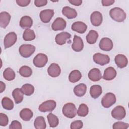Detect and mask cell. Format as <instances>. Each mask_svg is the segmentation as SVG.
Returning a JSON list of instances; mask_svg holds the SVG:
<instances>
[{
	"label": "cell",
	"mask_w": 129,
	"mask_h": 129,
	"mask_svg": "<svg viewBox=\"0 0 129 129\" xmlns=\"http://www.w3.org/2000/svg\"><path fill=\"white\" fill-rule=\"evenodd\" d=\"M3 75L4 79L9 81L13 80L16 77L15 72L10 68H6L3 72Z\"/></svg>",
	"instance_id": "32"
},
{
	"label": "cell",
	"mask_w": 129,
	"mask_h": 129,
	"mask_svg": "<svg viewBox=\"0 0 129 129\" xmlns=\"http://www.w3.org/2000/svg\"><path fill=\"white\" fill-rule=\"evenodd\" d=\"M62 111L63 114L67 118H73L77 114V111L75 105L71 102L67 103L63 106Z\"/></svg>",
	"instance_id": "2"
},
{
	"label": "cell",
	"mask_w": 129,
	"mask_h": 129,
	"mask_svg": "<svg viewBox=\"0 0 129 129\" xmlns=\"http://www.w3.org/2000/svg\"><path fill=\"white\" fill-rule=\"evenodd\" d=\"M109 15L112 19L117 22H123L126 18L125 12L118 7L111 9L109 11Z\"/></svg>",
	"instance_id": "1"
},
{
	"label": "cell",
	"mask_w": 129,
	"mask_h": 129,
	"mask_svg": "<svg viewBox=\"0 0 129 129\" xmlns=\"http://www.w3.org/2000/svg\"><path fill=\"white\" fill-rule=\"evenodd\" d=\"M6 88V85L2 81L0 82V93H2L3 91H5Z\"/></svg>",
	"instance_id": "46"
},
{
	"label": "cell",
	"mask_w": 129,
	"mask_h": 129,
	"mask_svg": "<svg viewBox=\"0 0 129 129\" xmlns=\"http://www.w3.org/2000/svg\"><path fill=\"white\" fill-rule=\"evenodd\" d=\"M56 106V103L54 100H48L43 102L39 105L38 110L42 112L52 111L55 109Z\"/></svg>",
	"instance_id": "5"
},
{
	"label": "cell",
	"mask_w": 129,
	"mask_h": 129,
	"mask_svg": "<svg viewBox=\"0 0 129 129\" xmlns=\"http://www.w3.org/2000/svg\"><path fill=\"white\" fill-rule=\"evenodd\" d=\"M47 73L50 77L55 78L59 76L60 74L61 69L57 63H52L48 68Z\"/></svg>",
	"instance_id": "14"
},
{
	"label": "cell",
	"mask_w": 129,
	"mask_h": 129,
	"mask_svg": "<svg viewBox=\"0 0 129 129\" xmlns=\"http://www.w3.org/2000/svg\"><path fill=\"white\" fill-rule=\"evenodd\" d=\"M128 127V124L122 121H118L115 122L112 126V128L114 129H126Z\"/></svg>",
	"instance_id": "38"
},
{
	"label": "cell",
	"mask_w": 129,
	"mask_h": 129,
	"mask_svg": "<svg viewBox=\"0 0 129 129\" xmlns=\"http://www.w3.org/2000/svg\"><path fill=\"white\" fill-rule=\"evenodd\" d=\"M11 20V15L7 12H2L0 13V26L5 29L9 24Z\"/></svg>",
	"instance_id": "22"
},
{
	"label": "cell",
	"mask_w": 129,
	"mask_h": 129,
	"mask_svg": "<svg viewBox=\"0 0 129 129\" xmlns=\"http://www.w3.org/2000/svg\"><path fill=\"white\" fill-rule=\"evenodd\" d=\"M82 77L81 72L77 70H74L71 72L69 75V80L71 83H76L79 81Z\"/></svg>",
	"instance_id": "28"
},
{
	"label": "cell",
	"mask_w": 129,
	"mask_h": 129,
	"mask_svg": "<svg viewBox=\"0 0 129 129\" xmlns=\"http://www.w3.org/2000/svg\"><path fill=\"white\" fill-rule=\"evenodd\" d=\"M35 47L31 44H22L19 48L20 54L24 58L30 57L34 52Z\"/></svg>",
	"instance_id": "3"
},
{
	"label": "cell",
	"mask_w": 129,
	"mask_h": 129,
	"mask_svg": "<svg viewBox=\"0 0 129 129\" xmlns=\"http://www.w3.org/2000/svg\"><path fill=\"white\" fill-rule=\"evenodd\" d=\"M71 37V35L67 32H62L57 34L55 37V42L59 45H62L66 42L67 39Z\"/></svg>",
	"instance_id": "16"
},
{
	"label": "cell",
	"mask_w": 129,
	"mask_h": 129,
	"mask_svg": "<svg viewBox=\"0 0 129 129\" xmlns=\"http://www.w3.org/2000/svg\"><path fill=\"white\" fill-rule=\"evenodd\" d=\"M12 96L14 98L15 102L17 104L21 103L24 98V94L20 88H16L12 92Z\"/></svg>",
	"instance_id": "25"
},
{
	"label": "cell",
	"mask_w": 129,
	"mask_h": 129,
	"mask_svg": "<svg viewBox=\"0 0 129 129\" xmlns=\"http://www.w3.org/2000/svg\"><path fill=\"white\" fill-rule=\"evenodd\" d=\"M66 22L62 18H57L51 25V28L54 31H61L66 27Z\"/></svg>",
	"instance_id": "12"
},
{
	"label": "cell",
	"mask_w": 129,
	"mask_h": 129,
	"mask_svg": "<svg viewBox=\"0 0 129 129\" xmlns=\"http://www.w3.org/2000/svg\"><path fill=\"white\" fill-rule=\"evenodd\" d=\"M21 90L24 95L29 96L33 94L34 87L30 84H25L22 86Z\"/></svg>",
	"instance_id": "35"
},
{
	"label": "cell",
	"mask_w": 129,
	"mask_h": 129,
	"mask_svg": "<svg viewBox=\"0 0 129 129\" xmlns=\"http://www.w3.org/2000/svg\"><path fill=\"white\" fill-rule=\"evenodd\" d=\"M126 115V111L125 108L121 106L118 105L114 107L111 111V116L113 118L120 120L123 119Z\"/></svg>",
	"instance_id": "6"
},
{
	"label": "cell",
	"mask_w": 129,
	"mask_h": 129,
	"mask_svg": "<svg viewBox=\"0 0 129 129\" xmlns=\"http://www.w3.org/2000/svg\"><path fill=\"white\" fill-rule=\"evenodd\" d=\"M16 3L18 5L21 7H26L29 5L31 2L30 0H16Z\"/></svg>",
	"instance_id": "42"
},
{
	"label": "cell",
	"mask_w": 129,
	"mask_h": 129,
	"mask_svg": "<svg viewBox=\"0 0 129 129\" xmlns=\"http://www.w3.org/2000/svg\"><path fill=\"white\" fill-rule=\"evenodd\" d=\"M113 46V43L112 41L109 38L103 37L102 38L99 43V48L105 51H110Z\"/></svg>",
	"instance_id": "11"
},
{
	"label": "cell",
	"mask_w": 129,
	"mask_h": 129,
	"mask_svg": "<svg viewBox=\"0 0 129 129\" xmlns=\"http://www.w3.org/2000/svg\"><path fill=\"white\" fill-rule=\"evenodd\" d=\"M54 12L52 9H45L40 12L39 17L40 20L44 23H49L54 15Z\"/></svg>",
	"instance_id": "10"
},
{
	"label": "cell",
	"mask_w": 129,
	"mask_h": 129,
	"mask_svg": "<svg viewBox=\"0 0 129 129\" xmlns=\"http://www.w3.org/2000/svg\"><path fill=\"white\" fill-rule=\"evenodd\" d=\"M9 119L7 115L3 113H0V125L2 126H6L8 125Z\"/></svg>",
	"instance_id": "39"
},
{
	"label": "cell",
	"mask_w": 129,
	"mask_h": 129,
	"mask_svg": "<svg viewBox=\"0 0 129 129\" xmlns=\"http://www.w3.org/2000/svg\"><path fill=\"white\" fill-rule=\"evenodd\" d=\"M19 74L23 77L28 78L32 75V70L30 67L27 66H23L20 68Z\"/></svg>",
	"instance_id": "34"
},
{
	"label": "cell",
	"mask_w": 129,
	"mask_h": 129,
	"mask_svg": "<svg viewBox=\"0 0 129 129\" xmlns=\"http://www.w3.org/2000/svg\"><path fill=\"white\" fill-rule=\"evenodd\" d=\"M34 125L36 129H45L46 127V124L43 116L37 117L34 121Z\"/></svg>",
	"instance_id": "30"
},
{
	"label": "cell",
	"mask_w": 129,
	"mask_h": 129,
	"mask_svg": "<svg viewBox=\"0 0 129 129\" xmlns=\"http://www.w3.org/2000/svg\"><path fill=\"white\" fill-rule=\"evenodd\" d=\"M89 79L93 82L99 81L102 78L101 73L99 69L97 68H93L91 69L88 73Z\"/></svg>",
	"instance_id": "21"
},
{
	"label": "cell",
	"mask_w": 129,
	"mask_h": 129,
	"mask_svg": "<svg viewBox=\"0 0 129 129\" xmlns=\"http://www.w3.org/2000/svg\"><path fill=\"white\" fill-rule=\"evenodd\" d=\"M71 29L73 31L77 32L79 33H84L87 29V25L83 22L77 21L74 22L71 26Z\"/></svg>",
	"instance_id": "18"
},
{
	"label": "cell",
	"mask_w": 129,
	"mask_h": 129,
	"mask_svg": "<svg viewBox=\"0 0 129 129\" xmlns=\"http://www.w3.org/2000/svg\"><path fill=\"white\" fill-rule=\"evenodd\" d=\"M114 61L116 66L120 69L126 67L128 64L127 57L122 54H118L116 55L114 58Z\"/></svg>",
	"instance_id": "19"
},
{
	"label": "cell",
	"mask_w": 129,
	"mask_h": 129,
	"mask_svg": "<svg viewBox=\"0 0 129 129\" xmlns=\"http://www.w3.org/2000/svg\"><path fill=\"white\" fill-rule=\"evenodd\" d=\"M62 13L69 19L75 18L77 16V12L76 10L68 6H65L62 8Z\"/></svg>",
	"instance_id": "23"
},
{
	"label": "cell",
	"mask_w": 129,
	"mask_h": 129,
	"mask_svg": "<svg viewBox=\"0 0 129 129\" xmlns=\"http://www.w3.org/2000/svg\"><path fill=\"white\" fill-rule=\"evenodd\" d=\"M114 2V0H102L101 3L103 6H109L112 5Z\"/></svg>",
	"instance_id": "44"
},
{
	"label": "cell",
	"mask_w": 129,
	"mask_h": 129,
	"mask_svg": "<svg viewBox=\"0 0 129 129\" xmlns=\"http://www.w3.org/2000/svg\"><path fill=\"white\" fill-rule=\"evenodd\" d=\"M48 61L47 55L44 53H38L33 60V64L37 68H42L44 67Z\"/></svg>",
	"instance_id": "8"
},
{
	"label": "cell",
	"mask_w": 129,
	"mask_h": 129,
	"mask_svg": "<svg viewBox=\"0 0 129 129\" xmlns=\"http://www.w3.org/2000/svg\"><path fill=\"white\" fill-rule=\"evenodd\" d=\"M83 123L81 120H78L73 121L70 125L71 129H80L83 127Z\"/></svg>",
	"instance_id": "40"
},
{
	"label": "cell",
	"mask_w": 129,
	"mask_h": 129,
	"mask_svg": "<svg viewBox=\"0 0 129 129\" xmlns=\"http://www.w3.org/2000/svg\"><path fill=\"white\" fill-rule=\"evenodd\" d=\"M94 61L100 66H104L108 64L110 61V58L108 55L100 53H96L93 55Z\"/></svg>",
	"instance_id": "9"
},
{
	"label": "cell",
	"mask_w": 129,
	"mask_h": 129,
	"mask_svg": "<svg viewBox=\"0 0 129 129\" xmlns=\"http://www.w3.org/2000/svg\"><path fill=\"white\" fill-rule=\"evenodd\" d=\"M98 37V34L97 31L91 30L86 36V40L89 44H93L96 42Z\"/></svg>",
	"instance_id": "29"
},
{
	"label": "cell",
	"mask_w": 129,
	"mask_h": 129,
	"mask_svg": "<svg viewBox=\"0 0 129 129\" xmlns=\"http://www.w3.org/2000/svg\"><path fill=\"white\" fill-rule=\"evenodd\" d=\"M17 36L14 32L8 33L4 39V45L5 49L12 46L17 41Z\"/></svg>",
	"instance_id": "7"
},
{
	"label": "cell",
	"mask_w": 129,
	"mask_h": 129,
	"mask_svg": "<svg viewBox=\"0 0 129 129\" xmlns=\"http://www.w3.org/2000/svg\"><path fill=\"white\" fill-rule=\"evenodd\" d=\"M68 1L70 3L76 6H80L82 3V0H69Z\"/></svg>",
	"instance_id": "45"
},
{
	"label": "cell",
	"mask_w": 129,
	"mask_h": 129,
	"mask_svg": "<svg viewBox=\"0 0 129 129\" xmlns=\"http://www.w3.org/2000/svg\"><path fill=\"white\" fill-rule=\"evenodd\" d=\"M102 15L101 13L98 11H94L90 16V20L92 24L96 27L99 26L102 22Z\"/></svg>",
	"instance_id": "15"
},
{
	"label": "cell",
	"mask_w": 129,
	"mask_h": 129,
	"mask_svg": "<svg viewBox=\"0 0 129 129\" xmlns=\"http://www.w3.org/2000/svg\"><path fill=\"white\" fill-rule=\"evenodd\" d=\"M2 105L3 107L8 110H11L14 108V103L9 97H5L2 99Z\"/></svg>",
	"instance_id": "33"
},
{
	"label": "cell",
	"mask_w": 129,
	"mask_h": 129,
	"mask_svg": "<svg viewBox=\"0 0 129 129\" xmlns=\"http://www.w3.org/2000/svg\"><path fill=\"white\" fill-rule=\"evenodd\" d=\"M35 34L31 29L26 30L23 34V38L25 41H31L35 38Z\"/></svg>",
	"instance_id": "37"
},
{
	"label": "cell",
	"mask_w": 129,
	"mask_h": 129,
	"mask_svg": "<svg viewBox=\"0 0 129 129\" xmlns=\"http://www.w3.org/2000/svg\"><path fill=\"white\" fill-rule=\"evenodd\" d=\"M20 26L24 29H30L32 26L33 20L32 18L28 16H25L21 18L20 23Z\"/></svg>",
	"instance_id": "20"
},
{
	"label": "cell",
	"mask_w": 129,
	"mask_h": 129,
	"mask_svg": "<svg viewBox=\"0 0 129 129\" xmlns=\"http://www.w3.org/2000/svg\"><path fill=\"white\" fill-rule=\"evenodd\" d=\"M87 86L85 84L81 83L76 85L74 88V93L77 97H82L86 93Z\"/></svg>",
	"instance_id": "24"
},
{
	"label": "cell",
	"mask_w": 129,
	"mask_h": 129,
	"mask_svg": "<svg viewBox=\"0 0 129 129\" xmlns=\"http://www.w3.org/2000/svg\"><path fill=\"white\" fill-rule=\"evenodd\" d=\"M117 73L115 69L112 67H109L104 70L102 78L105 80L110 81L114 79Z\"/></svg>",
	"instance_id": "17"
},
{
	"label": "cell",
	"mask_w": 129,
	"mask_h": 129,
	"mask_svg": "<svg viewBox=\"0 0 129 129\" xmlns=\"http://www.w3.org/2000/svg\"><path fill=\"white\" fill-rule=\"evenodd\" d=\"M116 101L115 95L112 93H106L101 99V104L104 108H109L114 104Z\"/></svg>",
	"instance_id": "4"
},
{
	"label": "cell",
	"mask_w": 129,
	"mask_h": 129,
	"mask_svg": "<svg viewBox=\"0 0 129 129\" xmlns=\"http://www.w3.org/2000/svg\"><path fill=\"white\" fill-rule=\"evenodd\" d=\"M89 113V109L86 104L82 103L79 105L77 110V114L81 117H85L88 115Z\"/></svg>",
	"instance_id": "36"
},
{
	"label": "cell",
	"mask_w": 129,
	"mask_h": 129,
	"mask_svg": "<svg viewBox=\"0 0 129 129\" xmlns=\"http://www.w3.org/2000/svg\"><path fill=\"white\" fill-rule=\"evenodd\" d=\"M22 128L21 123L18 120H13L9 126L10 129H21Z\"/></svg>",
	"instance_id": "41"
},
{
	"label": "cell",
	"mask_w": 129,
	"mask_h": 129,
	"mask_svg": "<svg viewBox=\"0 0 129 129\" xmlns=\"http://www.w3.org/2000/svg\"><path fill=\"white\" fill-rule=\"evenodd\" d=\"M47 118L50 127H55L58 125L59 119L58 117L53 113H49L47 116Z\"/></svg>",
	"instance_id": "31"
},
{
	"label": "cell",
	"mask_w": 129,
	"mask_h": 129,
	"mask_svg": "<svg viewBox=\"0 0 129 129\" xmlns=\"http://www.w3.org/2000/svg\"><path fill=\"white\" fill-rule=\"evenodd\" d=\"M33 113L32 111L29 108H24L20 112V117L24 121H29L33 117Z\"/></svg>",
	"instance_id": "26"
},
{
	"label": "cell",
	"mask_w": 129,
	"mask_h": 129,
	"mask_svg": "<svg viewBox=\"0 0 129 129\" xmlns=\"http://www.w3.org/2000/svg\"><path fill=\"white\" fill-rule=\"evenodd\" d=\"M72 48L76 52H80L84 48V43L82 39L76 35H74Z\"/></svg>",
	"instance_id": "13"
},
{
	"label": "cell",
	"mask_w": 129,
	"mask_h": 129,
	"mask_svg": "<svg viewBox=\"0 0 129 129\" xmlns=\"http://www.w3.org/2000/svg\"><path fill=\"white\" fill-rule=\"evenodd\" d=\"M47 3L46 0H35L34 4L37 7H41L45 6Z\"/></svg>",
	"instance_id": "43"
},
{
	"label": "cell",
	"mask_w": 129,
	"mask_h": 129,
	"mask_svg": "<svg viewBox=\"0 0 129 129\" xmlns=\"http://www.w3.org/2000/svg\"><path fill=\"white\" fill-rule=\"evenodd\" d=\"M102 88L100 86L95 85L91 87L90 90V93L91 97L94 99L99 97L102 94Z\"/></svg>",
	"instance_id": "27"
}]
</instances>
